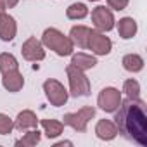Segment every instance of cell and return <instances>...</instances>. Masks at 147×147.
Segmentation results:
<instances>
[{
  "label": "cell",
  "instance_id": "1",
  "mask_svg": "<svg viewBox=\"0 0 147 147\" xmlns=\"http://www.w3.org/2000/svg\"><path fill=\"white\" fill-rule=\"evenodd\" d=\"M114 125L118 133L137 145H147V113L145 102L140 97L121 99L119 107L114 111Z\"/></svg>",
  "mask_w": 147,
  "mask_h": 147
},
{
  "label": "cell",
  "instance_id": "2",
  "mask_svg": "<svg viewBox=\"0 0 147 147\" xmlns=\"http://www.w3.org/2000/svg\"><path fill=\"white\" fill-rule=\"evenodd\" d=\"M45 49L55 52L59 57H67L75 52V45L69 40L67 35H64L62 31H59L57 28H47L42 35V40Z\"/></svg>",
  "mask_w": 147,
  "mask_h": 147
},
{
  "label": "cell",
  "instance_id": "3",
  "mask_svg": "<svg viewBox=\"0 0 147 147\" xmlns=\"http://www.w3.org/2000/svg\"><path fill=\"white\" fill-rule=\"evenodd\" d=\"M66 75H67V82H69V94L73 97H87V95H90V80L87 78L85 71H82L76 66L69 64L66 67Z\"/></svg>",
  "mask_w": 147,
  "mask_h": 147
},
{
  "label": "cell",
  "instance_id": "4",
  "mask_svg": "<svg viewBox=\"0 0 147 147\" xmlns=\"http://www.w3.org/2000/svg\"><path fill=\"white\" fill-rule=\"evenodd\" d=\"M94 116H95V107L85 106V107L78 109L76 113H66L62 118L64 119L62 123H64V126H71L75 131L83 133V131H87V126Z\"/></svg>",
  "mask_w": 147,
  "mask_h": 147
},
{
  "label": "cell",
  "instance_id": "5",
  "mask_svg": "<svg viewBox=\"0 0 147 147\" xmlns=\"http://www.w3.org/2000/svg\"><path fill=\"white\" fill-rule=\"evenodd\" d=\"M43 92H45L47 100L55 107L64 106L67 102V97H69V92L64 88V85L54 78H49L43 82Z\"/></svg>",
  "mask_w": 147,
  "mask_h": 147
},
{
  "label": "cell",
  "instance_id": "6",
  "mask_svg": "<svg viewBox=\"0 0 147 147\" xmlns=\"http://www.w3.org/2000/svg\"><path fill=\"white\" fill-rule=\"evenodd\" d=\"M121 104V92L114 87H106L99 92L97 106L104 113H114Z\"/></svg>",
  "mask_w": 147,
  "mask_h": 147
},
{
  "label": "cell",
  "instance_id": "7",
  "mask_svg": "<svg viewBox=\"0 0 147 147\" xmlns=\"http://www.w3.org/2000/svg\"><path fill=\"white\" fill-rule=\"evenodd\" d=\"M92 23H94L97 31L106 33V31H111L114 28L116 19H114V14H113V11L109 7L99 5V7H95L92 11Z\"/></svg>",
  "mask_w": 147,
  "mask_h": 147
},
{
  "label": "cell",
  "instance_id": "8",
  "mask_svg": "<svg viewBox=\"0 0 147 147\" xmlns=\"http://www.w3.org/2000/svg\"><path fill=\"white\" fill-rule=\"evenodd\" d=\"M87 49H90L92 54H95V55H107V54H111V50H113V42H111V38L106 36L102 31L92 30V31H90V36H88Z\"/></svg>",
  "mask_w": 147,
  "mask_h": 147
},
{
  "label": "cell",
  "instance_id": "9",
  "mask_svg": "<svg viewBox=\"0 0 147 147\" xmlns=\"http://www.w3.org/2000/svg\"><path fill=\"white\" fill-rule=\"evenodd\" d=\"M21 54L26 61L30 62H36V61H43L45 59V47L43 43L36 38V36H30L23 47H21Z\"/></svg>",
  "mask_w": 147,
  "mask_h": 147
},
{
  "label": "cell",
  "instance_id": "10",
  "mask_svg": "<svg viewBox=\"0 0 147 147\" xmlns=\"http://www.w3.org/2000/svg\"><path fill=\"white\" fill-rule=\"evenodd\" d=\"M18 35V23L16 19L9 14L4 12L0 18V40L2 42H12Z\"/></svg>",
  "mask_w": 147,
  "mask_h": 147
},
{
  "label": "cell",
  "instance_id": "11",
  "mask_svg": "<svg viewBox=\"0 0 147 147\" xmlns=\"http://www.w3.org/2000/svg\"><path fill=\"white\" fill-rule=\"evenodd\" d=\"M2 85L7 92H19L23 87H24V76L19 73V69H14V71H7L4 73V76H2Z\"/></svg>",
  "mask_w": 147,
  "mask_h": 147
},
{
  "label": "cell",
  "instance_id": "12",
  "mask_svg": "<svg viewBox=\"0 0 147 147\" xmlns=\"http://www.w3.org/2000/svg\"><path fill=\"white\" fill-rule=\"evenodd\" d=\"M38 126V118L33 111L30 109H24L21 111L16 119H14V128L19 130V131H26V130H31V128H36Z\"/></svg>",
  "mask_w": 147,
  "mask_h": 147
},
{
  "label": "cell",
  "instance_id": "13",
  "mask_svg": "<svg viewBox=\"0 0 147 147\" xmlns=\"http://www.w3.org/2000/svg\"><path fill=\"white\" fill-rule=\"evenodd\" d=\"M95 135H97V138L109 142L118 137V128H116L114 121H111V119H99L95 125Z\"/></svg>",
  "mask_w": 147,
  "mask_h": 147
},
{
  "label": "cell",
  "instance_id": "14",
  "mask_svg": "<svg viewBox=\"0 0 147 147\" xmlns=\"http://www.w3.org/2000/svg\"><path fill=\"white\" fill-rule=\"evenodd\" d=\"M90 28L88 26H83V24H78V26H73L69 30V40L73 42L75 47H80V49H87V43H88V36H90Z\"/></svg>",
  "mask_w": 147,
  "mask_h": 147
},
{
  "label": "cell",
  "instance_id": "15",
  "mask_svg": "<svg viewBox=\"0 0 147 147\" xmlns=\"http://www.w3.org/2000/svg\"><path fill=\"white\" fill-rule=\"evenodd\" d=\"M114 26L118 28V33H119V36L123 40L133 38L137 35V31H138V24H137V21L133 18H121Z\"/></svg>",
  "mask_w": 147,
  "mask_h": 147
},
{
  "label": "cell",
  "instance_id": "16",
  "mask_svg": "<svg viewBox=\"0 0 147 147\" xmlns=\"http://www.w3.org/2000/svg\"><path fill=\"white\" fill-rule=\"evenodd\" d=\"M71 64L76 66L82 71H88V69L97 66V59L94 55H90V54H85V52H78V54L73 52L71 54Z\"/></svg>",
  "mask_w": 147,
  "mask_h": 147
},
{
  "label": "cell",
  "instance_id": "17",
  "mask_svg": "<svg viewBox=\"0 0 147 147\" xmlns=\"http://www.w3.org/2000/svg\"><path fill=\"white\" fill-rule=\"evenodd\" d=\"M38 121H40L47 138H57L64 130V123L59 119H38Z\"/></svg>",
  "mask_w": 147,
  "mask_h": 147
},
{
  "label": "cell",
  "instance_id": "18",
  "mask_svg": "<svg viewBox=\"0 0 147 147\" xmlns=\"http://www.w3.org/2000/svg\"><path fill=\"white\" fill-rule=\"evenodd\" d=\"M121 64L125 67V71L128 73H138L144 69V57L138 55V54H126L123 59H121Z\"/></svg>",
  "mask_w": 147,
  "mask_h": 147
},
{
  "label": "cell",
  "instance_id": "19",
  "mask_svg": "<svg viewBox=\"0 0 147 147\" xmlns=\"http://www.w3.org/2000/svg\"><path fill=\"white\" fill-rule=\"evenodd\" d=\"M42 140V131L38 128H31V130H26L23 138L16 140V145H23V147H35L38 142Z\"/></svg>",
  "mask_w": 147,
  "mask_h": 147
},
{
  "label": "cell",
  "instance_id": "20",
  "mask_svg": "<svg viewBox=\"0 0 147 147\" xmlns=\"http://www.w3.org/2000/svg\"><path fill=\"white\" fill-rule=\"evenodd\" d=\"M66 16L67 19L71 21H78V19H85L88 16V7L82 2H75V4H71L67 9H66Z\"/></svg>",
  "mask_w": 147,
  "mask_h": 147
},
{
  "label": "cell",
  "instance_id": "21",
  "mask_svg": "<svg viewBox=\"0 0 147 147\" xmlns=\"http://www.w3.org/2000/svg\"><path fill=\"white\" fill-rule=\"evenodd\" d=\"M14 69H19V62L18 59L9 54V52H2L0 54V73H7V71H14Z\"/></svg>",
  "mask_w": 147,
  "mask_h": 147
},
{
  "label": "cell",
  "instance_id": "22",
  "mask_svg": "<svg viewBox=\"0 0 147 147\" xmlns=\"http://www.w3.org/2000/svg\"><path fill=\"white\" fill-rule=\"evenodd\" d=\"M123 92L126 94V97H131V99H135V97H140V83L137 82V80H126L125 83H123Z\"/></svg>",
  "mask_w": 147,
  "mask_h": 147
},
{
  "label": "cell",
  "instance_id": "23",
  "mask_svg": "<svg viewBox=\"0 0 147 147\" xmlns=\"http://www.w3.org/2000/svg\"><path fill=\"white\" fill-rule=\"evenodd\" d=\"M14 130V119L4 113H0V135H9Z\"/></svg>",
  "mask_w": 147,
  "mask_h": 147
},
{
  "label": "cell",
  "instance_id": "24",
  "mask_svg": "<svg viewBox=\"0 0 147 147\" xmlns=\"http://www.w3.org/2000/svg\"><path fill=\"white\" fill-rule=\"evenodd\" d=\"M130 4V0H107V7L113 11H125Z\"/></svg>",
  "mask_w": 147,
  "mask_h": 147
},
{
  "label": "cell",
  "instance_id": "25",
  "mask_svg": "<svg viewBox=\"0 0 147 147\" xmlns=\"http://www.w3.org/2000/svg\"><path fill=\"white\" fill-rule=\"evenodd\" d=\"M18 4H19V0H0V5H2L5 11L7 9H14Z\"/></svg>",
  "mask_w": 147,
  "mask_h": 147
},
{
  "label": "cell",
  "instance_id": "26",
  "mask_svg": "<svg viewBox=\"0 0 147 147\" xmlns=\"http://www.w3.org/2000/svg\"><path fill=\"white\" fill-rule=\"evenodd\" d=\"M62 145H73V142H69V140H62V142H57L54 147H62Z\"/></svg>",
  "mask_w": 147,
  "mask_h": 147
},
{
  "label": "cell",
  "instance_id": "27",
  "mask_svg": "<svg viewBox=\"0 0 147 147\" xmlns=\"http://www.w3.org/2000/svg\"><path fill=\"white\" fill-rule=\"evenodd\" d=\"M4 12H5V9H4L2 5H0V18H2V14H4Z\"/></svg>",
  "mask_w": 147,
  "mask_h": 147
},
{
  "label": "cell",
  "instance_id": "28",
  "mask_svg": "<svg viewBox=\"0 0 147 147\" xmlns=\"http://www.w3.org/2000/svg\"><path fill=\"white\" fill-rule=\"evenodd\" d=\"M88 2H99V0H88Z\"/></svg>",
  "mask_w": 147,
  "mask_h": 147
}]
</instances>
